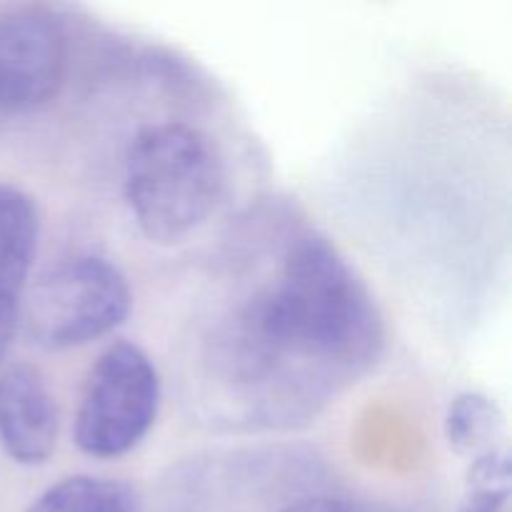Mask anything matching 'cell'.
Returning <instances> with one entry per match:
<instances>
[{"label":"cell","instance_id":"obj_1","mask_svg":"<svg viewBox=\"0 0 512 512\" xmlns=\"http://www.w3.org/2000/svg\"><path fill=\"white\" fill-rule=\"evenodd\" d=\"M383 338L368 285L328 238L308 233L218 325L215 380L253 420L293 423L368 373Z\"/></svg>","mask_w":512,"mask_h":512},{"label":"cell","instance_id":"obj_2","mask_svg":"<svg viewBox=\"0 0 512 512\" xmlns=\"http://www.w3.org/2000/svg\"><path fill=\"white\" fill-rule=\"evenodd\" d=\"M223 183L218 145L183 120L145 125L125 153V203L150 243L175 245L195 233L218 205Z\"/></svg>","mask_w":512,"mask_h":512},{"label":"cell","instance_id":"obj_3","mask_svg":"<svg viewBox=\"0 0 512 512\" xmlns=\"http://www.w3.org/2000/svg\"><path fill=\"white\" fill-rule=\"evenodd\" d=\"M130 305L133 295L118 265L100 255H70L35 278L20 323L38 348L70 350L118 328Z\"/></svg>","mask_w":512,"mask_h":512},{"label":"cell","instance_id":"obj_4","mask_svg":"<svg viewBox=\"0 0 512 512\" xmlns=\"http://www.w3.org/2000/svg\"><path fill=\"white\" fill-rule=\"evenodd\" d=\"M160 378L153 360L133 343H115L95 360L75 410V445L90 458H120L153 428Z\"/></svg>","mask_w":512,"mask_h":512},{"label":"cell","instance_id":"obj_5","mask_svg":"<svg viewBox=\"0 0 512 512\" xmlns=\"http://www.w3.org/2000/svg\"><path fill=\"white\" fill-rule=\"evenodd\" d=\"M68 65L63 23L48 5L0 8V115H28L58 95Z\"/></svg>","mask_w":512,"mask_h":512},{"label":"cell","instance_id":"obj_6","mask_svg":"<svg viewBox=\"0 0 512 512\" xmlns=\"http://www.w3.org/2000/svg\"><path fill=\"white\" fill-rule=\"evenodd\" d=\"M58 403L28 363L0 365V445L20 465H43L58 445Z\"/></svg>","mask_w":512,"mask_h":512},{"label":"cell","instance_id":"obj_7","mask_svg":"<svg viewBox=\"0 0 512 512\" xmlns=\"http://www.w3.org/2000/svg\"><path fill=\"white\" fill-rule=\"evenodd\" d=\"M38 233L35 200L20 188L0 185V365L20 328Z\"/></svg>","mask_w":512,"mask_h":512},{"label":"cell","instance_id":"obj_8","mask_svg":"<svg viewBox=\"0 0 512 512\" xmlns=\"http://www.w3.org/2000/svg\"><path fill=\"white\" fill-rule=\"evenodd\" d=\"M25 512H135V498L120 480L70 475L40 493Z\"/></svg>","mask_w":512,"mask_h":512},{"label":"cell","instance_id":"obj_9","mask_svg":"<svg viewBox=\"0 0 512 512\" xmlns=\"http://www.w3.org/2000/svg\"><path fill=\"white\" fill-rule=\"evenodd\" d=\"M503 410L483 393H463L450 403L445 415V435L458 455L478 458L500 445L503 435Z\"/></svg>","mask_w":512,"mask_h":512},{"label":"cell","instance_id":"obj_10","mask_svg":"<svg viewBox=\"0 0 512 512\" xmlns=\"http://www.w3.org/2000/svg\"><path fill=\"white\" fill-rule=\"evenodd\" d=\"M465 503L478 508L508 510L510 503V453L508 445L500 443L488 453L473 458L468 483H465Z\"/></svg>","mask_w":512,"mask_h":512},{"label":"cell","instance_id":"obj_11","mask_svg":"<svg viewBox=\"0 0 512 512\" xmlns=\"http://www.w3.org/2000/svg\"><path fill=\"white\" fill-rule=\"evenodd\" d=\"M280 512H358L353 505L338 498H300L285 505Z\"/></svg>","mask_w":512,"mask_h":512},{"label":"cell","instance_id":"obj_12","mask_svg":"<svg viewBox=\"0 0 512 512\" xmlns=\"http://www.w3.org/2000/svg\"><path fill=\"white\" fill-rule=\"evenodd\" d=\"M460 512H508V510H490V508H478V505L463 503V508H460Z\"/></svg>","mask_w":512,"mask_h":512}]
</instances>
